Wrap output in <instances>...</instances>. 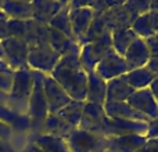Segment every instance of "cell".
<instances>
[{
    "label": "cell",
    "instance_id": "cell-28",
    "mask_svg": "<svg viewBox=\"0 0 158 152\" xmlns=\"http://www.w3.org/2000/svg\"><path fill=\"white\" fill-rule=\"evenodd\" d=\"M83 108H85V101H74L72 100L68 105H65L61 111L57 112V115L67 122L69 126L74 129H78L81 125L82 115H83Z\"/></svg>",
    "mask_w": 158,
    "mask_h": 152
},
{
    "label": "cell",
    "instance_id": "cell-5",
    "mask_svg": "<svg viewBox=\"0 0 158 152\" xmlns=\"http://www.w3.org/2000/svg\"><path fill=\"white\" fill-rule=\"evenodd\" d=\"M60 58L61 55L50 46L49 42H40L38 44L29 46L28 65L32 71L50 75Z\"/></svg>",
    "mask_w": 158,
    "mask_h": 152
},
{
    "label": "cell",
    "instance_id": "cell-45",
    "mask_svg": "<svg viewBox=\"0 0 158 152\" xmlns=\"http://www.w3.org/2000/svg\"><path fill=\"white\" fill-rule=\"evenodd\" d=\"M150 11H156V13H158V0H154V2L150 3Z\"/></svg>",
    "mask_w": 158,
    "mask_h": 152
},
{
    "label": "cell",
    "instance_id": "cell-16",
    "mask_svg": "<svg viewBox=\"0 0 158 152\" xmlns=\"http://www.w3.org/2000/svg\"><path fill=\"white\" fill-rule=\"evenodd\" d=\"M107 100V82L100 78L96 71L87 72V87L85 102L104 105Z\"/></svg>",
    "mask_w": 158,
    "mask_h": 152
},
{
    "label": "cell",
    "instance_id": "cell-40",
    "mask_svg": "<svg viewBox=\"0 0 158 152\" xmlns=\"http://www.w3.org/2000/svg\"><path fill=\"white\" fill-rule=\"evenodd\" d=\"M148 89H150V91L153 93L154 98H156V101L158 102V75H157V78L151 82V84H150V87H148Z\"/></svg>",
    "mask_w": 158,
    "mask_h": 152
},
{
    "label": "cell",
    "instance_id": "cell-31",
    "mask_svg": "<svg viewBox=\"0 0 158 152\" xmlns=\"http://www.w3.org/2000/svg\"><path fill=\"white\" fill-rule=\"evenodd\" d=\"M150 3L151 2H146V0H133V2H125L123 6L126 7V10L131 13L132 18H136L140 14L147 13L150 11Z\"/></svg>",
    "mask_w": 158,
    "mask_h": 152
},
{
    "label": "cell",
    "instance_id": "cell-30",
    "mask_svg": "<svg viewBox=\"0 0 158 152\" xmlns=\"http://www.w3.org/2000/svg\"><path fill=\"white\" fill-rule=\"evenodd\" d=\"M49 26L53 28V29H56V30H58V32L64 33L65 36L71 38L72 40H75L74 33H72L71 19H69V2L63 10H60L54 17H53V19L49 22Z\"/></svg>",
    "mask_w": 158,
    "mask_h": 152
},
{
    "label": "cell",
    "instance_id": "cell-44",
    "mask_svg": "<svg viewBox=\"0 0 158 152\" xmlns=\"http://www.w3.org/2000/svg\"><path fill=\"white\" fill-rule=\"evenodd\" d=\"M0 71H13V69L8 66V64L6 62V61L0 60Z\"/></svg>",
    "mask_w": 158,
    "mask_h": 152
},
{
    "label": "cell",
    "instance_id": "cell-14",
    "mask_svg": "<svg viewBox=\"0 0 158 152\" xmlns=\"http://www.w3.org/2000/svg\"><path fill=\"white\" fill-rule=\"evenodd\" d=\"M123 58H125L126 64L129 65L131 69L147 66L151 57H150V53H148L147 44H146L144 39L137 38L136 40L129 46V49L126 50V53L123 54Z\"/></svg>",
    "mask_w": 158,
    "mask_h": 152
},
{
    "label": "cell",
    "instance_id": "cell-8",
    "mask_svg": "<svg viewBox=\"0 0 158 152\" xmlns=\"http://www.w3.org/2000/svg\"><path fill=\"white\" fill-rule=\"evenodd\" d=\"M2 47L6 62L14 72L29 68V65H28L29 46L25 40L17 38H8L2 42Z\"/></svg>",
    "mask_w": 158,
    "mask_h": 152
},
{
    "label": "cell",
    "instance_id": "cell-10",
    "mask_svg": "<svg viewBox=\"0 0 158 152\" xmlns=\"http://www.w3.org/2000/svg\"><path fill=\"white\" fill-rule=\"evenodd\" d=\"M94 71L100 78H103L106 82H108L111 79L126 75L131 71V68L126 64L123 55L118 54L114 49H111L103 57V60L97 64Z\"/></svg>",
    "mask_w": 158,
    "mask_h": 152
},
{
    "label": "cell",
    "instance_id": "cell-36",
    "mask_svg": "<svg viewBox=\"0 0 158 152\" xmlns=\"http://www.w3.org/2000/svg\"><path fill=\"white\" fill-rule=\"evenodd\" d=\"M137 152H158V138L147 140V142Z\"/></svg>",
    "mask_w": 158,
    "mask_h": 152
},
{
    "label": "cell",
    "instance_id": "cell-2",
    "mask_svg": "<svg viewBox=\"0 0 158 152\" xmlns=\"http://www.w3.org/2000/svg\"><path fill=\"white\" fill-rule=\"evenodd\" d=\"M27 116L31 120V131L40 133L47 116H49V105L44 95L43 89V74L33 71V89L28 104Z\"/></svg>",
    "mask_w": 158,
    "mask_h": 152
},
{
    "label": "cell",
    "instance_id": "cell-26",
    "mask_svg": "<svg viewBox=\"0 0 158 152\" xmlns=\"http://www.w3.org/2000/svg\"><path fill=\"white\" fill-rule=\"evenodd\" d=\"M123 78L133 90H142L150 87L151 82L157 78V75L148 66H142V68L131 69Z\"/></svg>",
    "mask_w": 158,
    "mask_h": 152
},
{
    "label": "cell",
    "instance_id": "cell-1",
    "mask_svg": "<svg viewBox=\"0 0 158 152\" xmlns=\"http://www.w3.org/2000/svg\"><path fill=\"white\" fill-rule=\"evenodd\" d=\"M74 101L86 100L87 72L82 68L79 53L65 54L60 58L50 74Z\"/></svg>",
    "mask_w": 158,
    "mask_h": 152
},
{
    "label": "cell",
    "instance_id": "cell-39",
    "mask_svg": "<svg viewBox=\"0 0 158 152\" xmlns=\"http://www.w3.org/2000/svg\"><path fill=\"white\" fill-rule=\"evenodd\" d=\"M0 152H17L11 147L10 141H4V140L0 138Z\"/></svg>",
    "mask_w": 158,
    "mask_h": 152
},
{
    "label": "cell",
    "instance_id": "cell-13",
    "mask_svg": "<svg viewBox=\"0 0 158 152\" xmlns=\"http://www.w3.org/2000/svg\"><path fill=\"white\" fill-rule=\"evenodd\" d=\"M106 116H107V114H106V109H104V105L85 102L83 115H82L81 125H79L78 129L98 134Z\"/></svg>",
    "mask_w": 158,
    "mask_h": 152
},
{
    "label": "cell",
    "instance_id": "cell-9",
    "mask_svg": "<svg viewBox=\"0 0 158 152\" xmlns=\"http://www.w3.org/2000/svg\"><path fill=\"white\" fill-rule=\"evenodd\" d=\"M94 17V11L86 4V2H69V19H71L72 33L78 43L86 35Z\"/></svg>",
    "mask_w": 158,
    "mask_h": 152
},
{
    "label": "cell",
    "instance_id": "cell-41",
    "mask_svg": "<svg viewBox=\"0 0 158 152\" xmlns=\"http://www.w3.org/2000/svg\"><path fill=\"white\" fill-rule=\"evenodd\" d=\"M147 66H148V68H150L156 75H158V58H151Z\"/></svg>",
    "mask_w": 158,
    "mask_h": 152
},
{
    "label": "cell",
    "instance_id": "cell-47",
    "mask_svg": "<svg viewBox=\"0 0 158 152\" xmlns=\"http://www.w3.org/2000/svg\"><path fill=\"white\" fill-rule=\"evenodd\" d=\"M0 19H7V17H6V14L3 13V10L0 8Z\"/></svg>",
    "mask_w": 158,
    "mask_h": 152
},
{
    "label": "cell",
    "instance_id": "cell-19",
    "mask_svg": "<svg viewBox=\"0 0 158 152\" xmlns=\"http://www.w3.org/2000/svg\"><path fill=\"white\" fill-rule=\"evenodd\" d=\"M108 140L110 152H137L147 142V137L142 134H129V136L115 137Z\"/></svg>",
    "mask_w": 158,
    "mask_h": 152
},
{
    "label": "cell",
    "instance_id": "cell-48",
    "mask_svg": "<svg viewBox=\"0 0 158 152\" xmlns=\"http://www.w3.org/2000/svg\"><path fill=\"white\" fill-rule=\"evenodd\" d=\"M106 152H110V151H106Z\"/></svg>",
    "mask_w": 158,
    "mask_h": 152
},
{
    "label": "cell",
    "instance_id": "cell-42",
    "mask_svg": "<svg viewBox=\"0 0 158 152\" xmlns=\"http://www.w3.org/2000/svg\"><path fill=\"white\" fill-rule=\"evenodd\" d=\"M24 152H43L40 150V148L38 147V145H35L33 142H29V144L25 147V150H24Z\"/></svg>",
    "mask_w": 158,
    "mask_h": 152
},
{
    "label": "cell",
    "instance_id": "cell-22",
    "mask_svg": "<svg viewBox=\"0 0 158 152\" xmlns=\"http://www.w3.org/2000/svg\"><path fill=\"white\" fill-rule=\"evenodd\" d=\"M47 40H49L50 46L63 57L65 54H71V53H79L81 51V44L78 42L72 40L71 38L65 36L64 33L58 32V30L53 29L49 26L47 30Z\"/></svg>",
    "mask_w": 158,
    "mask_h": 152
},
{
    "label": "cell",
    "instance_id": "cell-37",
    "mask_svg": "<svg viewBox=\"0 0 158 152\" xmlns=\"http://www.w3.org/2000/svg\"><path fill=\"white\" fill-rule=\"evenodd\" d=\"M11 136H13V129L0 122V138L4 140V141H10Z\"/></svg>",
    "mask_w": 158,
    "mask_h": 152
},
{
    "label": "cell",
    "instance_id": "cell-17",
    "mask_svg": "<svg viewBox=\"0 0 158 152\" xmlns=\"http://www.w3.org/2000/svg\"><path fill=\"white\" fill-rule=\"evenodd\" d=\"M0 8L8 19L28 21L33 19V3L22 2V0H7L0 2Z\"/></svg>",
    "mask_w": 158,
    "mask_h": 152
},
{
    "label": "cell",
    "instance_id": "cell-23",
    "mask_svg": "<svg viewBox=\"0 0 158 152\" xmlns=\"http://www.w3.org/2000/svg\"><path fill=\"white\" fill-rule=\"evenodd\" d=\"M123 76H119V78L111 79V80L107 82L106 102H125L133 94L135 90L129 86Z\"/></svg>",
    "mask_w": 158,
    "mask_h": 152
},
{
    "label": "cell",
    "instance_id": "cell-21",
    "mask_svg": "<svg viewBox=\"0 0 158 152\" xmlns=\"http://www.w3.org/2000/svg\"><path fill=\"white\" fill-rule=\"evenodd\" d=\"M106 18H107L108 28L111 30L131 28L132 22H133L131 13L126 10L123 3H114L106 13Z\"/></svg>",
    "mask_w": 158,
    "mask_h": 152
},
{
    "label": "cell",
    "instance_id": "cell-12",
    "mask_svg": "<svg viewBox=\"0 0 158 152\" xmlns=\"http://www.w3.org/2000/svg\"><path fill=\"white\" fill-rule=\"evenodd\" d=\"M126 102L148 119H154L158 116V102L148 87L142 90H135Z\"/></svg>",
    "mask_w": 158,
    "mask_h": 152
},
{
    "label": "cell",
    "instance_id": "cell-7",
    "mask_svg": "<svg viewBox=\"0 0 158 152\" xmlns=\"http://www.w3.org/2000/svg\"><path fill=\"white\" fill-rule=\"evenodd\" d=\"M146 133H147V122H133V120L114 119L106 116L98 134L106 138H115V137L129 136V134L146 136Z\"/></svg>",
    "mask_w": 158,
    "mask_h": 152
},
{
    "label": "cell",
    "instance_id": "cell-24",
    "mask_svg": "<svg viewBox=\"0 0 158 152\" xmlns=\"http://www.w3.org/2000/svg\"><path fill=\"white\" fill-rule=\"evenodd\" d=\"M0 122L10 126L13 131H28L31 130V120L27 115L17 114L8 105L0 104Z\"/></svg>",
    "mask_w": 158,
    "mask_h": 152
},
{
    "label": "cell",
    "instance_id": "cell-34",
    "mask_svg": "<svg viewBox=\"0 0 158 152\" xmlns=\"http://www.w3.org/2000/svg\"><path fill=\"white\" fill-rule=\"evenodd\" d=\"M147 140L158 138V116L154 119H150L147 122V133H146Z\"/></svg>",
    "mask_w": 158,
    "mask_h": 152
},
{
    "label": "cell",
    "instance_id": "cell-35",
    "mask_svg": "<svg viewBox=\"0 0 158 152\" xmlns=\"http://www.w3.org/2000/svg\"><path fill=\"white\" fill-rule=\"evenodd\" d=\"M146 44H147L150 57L151 58H158V35L146 39Z\"/></svg>",
    "mask_w": 158,
    "mask_h": 152
},
{
    "label": "cell",
    "instance_id": "cell-6",
    "mask_svg": "<svg viewBox=\"0 0 158 152\" xmlns=\"http://www.w3.org/2000/svg\"><path fill=\"white\" fill-rule=\"evenodd\" d=\"M65 140L71 152H106L108 150L106 137L82 129H75Z\"/></svg>",
    "mask_w": 158,
    "mask_h": 152
},
{
    "label": "cell",
    "instance_id": "cell-11",
    "mask_svg": "<svg viewBox=\"0 0 158 152\" xmlns=\"http://www.w3.org/2000/svg\"><path fill=\"white\" fill-rule=\"evenodd\" d=\"M43 89L47 100V105H49V115L57 114L58 111H61L64 106L68 105L72 101L65 90L50 75L43 74Z\"/></svg>",
    "mask_w": 158,
    "mask_h": 152
},
{
    "label": "cell",
    "instance_id": "cell-46",
    "mask_svg": "<svg viewBox=\"0 0 158 152\" xmlns=\"http://www.w3.org/2000/svg\"><path fill=\"white\" fill-rule=\"evenodd\" d=\"M0 60L6 61L4 60V53H3V47H2V42H0Z\"/></svg>",
    "mask_w": 158,
    "mask_h": 152
},
{
    "label": "cell",
    "instance_id": "cell-4",
    "mask_svg": "<svg viewBox=\"0 0 158 152\" xmlns=\"http://www.w3.org/2000/svg\"><path fill=\"white\" fill-rule=\"evenodd\" d=\"M111 49H112V30L107 29L98 39L81 46L79 60H81L82 68L86 72L94 71L97 64L103 60V57Z\"/></svg>",
    "mask_w": 158,
    "mask_h": 152
},
{
    "label": "cell",
    "instance_id": "cell-18",
    "mask_svg": "<svg viewBox=\"0 0 158 152\" xmlns=\"http://www.w3.org/2000/svg\"><path fill=\"white\" fill-rule=\"evenodd\" d=\"M107 116L114 119H123V120H133V122H148V118H146L143 114L137 112L135 108H132L128 102H106L104 104Z\"/></svg>",
    "mask_w": 158,
    "mask_h": 152
},
{
    "label": "cell",
    "instance_id": "cell-43",
    "mask_svg": "<svg viewBox=\"0 0 158 152\" xmlns=\"http://www.w3.org/2000/svg\"><path fill=\"white\" fill-rule=\"evenodd\" d=\"M0 104H4V105H7V104H8V94L0 91Z\"/></svg>",
    "mask_w": 158,
    "mask_h": 152
},
{
    "label": "cell",
    "instance_id": "cell-3",
    "mask_svg": "<svg viewBox=\"0 0 158 152\" xmlns=\"http://www.w3.org/2000/svg\"><path fill=\"white\" fill-rule=\"evenodd\" d=\"M33 89V71L31 68L14 72V82L8 93V104L17 114L27 115L28 104Z\"/></svg>",
    "mask_w": 158,
    "mask_h": 152
},
{
    "label": "cell",
    "instance_id": "cell-32",
    "mask_svg": "<svg viewBox=\"0 0 158 152\" xmlns=\"http://www.w3.org/2000/svg\"><path fill=\"white\" fill-rule=\"evenodd\" d=\"M10 38H17L24 40L27 33V21H18V19H7Z\"/></svg>",
    "mask_w": 158,
    "mask_h": 152
},
{
    "label": "cell",
    "instance_id": "cell-33",
    "mask_svg": "<svg viewBox=\"0 0 158 152\" xmlns=\"http://www.w3.org/2000/svg\"><path fill=\"white\" fill-rule=\"evenodd\" d=\"M14 82V71H0V91L8 94Z\"/></svg>",
    "mask_w": 158,
    "mask_h": 152
},
{
    "label": "cell",
    "instance_id": "cell-38",
    "mask_svg": "<svg viewBox=\"0 0 158 152\" xmlns=\"http://www.w3.org/2000/svg\"><path fill=\"white\" fill-rule=\"evenodd\" d=\"M7 19H0V42H3V40L10 38V30H8Z\"/></svg>",
    "mask_w": 158,
    "mask_h": 152
},
{
    "label": "cell",
    "instance_id": "cell-15",
    "mask_svg": "<svg viewBox=\"0 0 158 152\" xmlns=\"http://www.w3.org/2000/svg\"><path fill=\"white\" fill-rule=\"evenodd\" d=\"M132 30L137 35V38L148 39L151 36L158 35V13L147 11L140 14L132 22Z\"/></svg>",
    "mask_w": 158,
    "mask_h": 152
},
{
    "label": "cell",
    "instance_id": "cell-29",
    "mask_svg": "<svg viewBox=\"0 0 158 152\" xmlns=\"http://www.w3.org/2000/svg\"><path fill=\"white\" fill-rule=\"evenodd\" d=\"M137 39V35L132 30V28H125V29H115L112 30V49L118 54L123 55L126 50L129 49L132 43Z\"/></svg>",
    "mask_w": 158,
    "mask_h": 152
},
{
    "label": "cell",
    "instance_id": "cell-27",
    "mask_svg": "<svg viewBox=\"0 0 158 152\" xmlns=\"http://www.w3.org/2000/svg\"><path fill=\"white\" fill-rule=\"evenodd\" d=\"M75 129L69 126L67 122H64L57 114H50L42 127V134H49V136L60 137V138H67Z\"/></svg>",
    "mask_w": 158,
    "mask_h": 152
},
{
    "label": "cell",
    "instance_id": "cell-25",
    "mask_svg": "<svg viewBox=\"0 0 158 152\" xmlns=\"http://www.w3.org/2000/svg\"><path fill=\"white\" fill-rule=\"evenodd\" d=\"M31 142L38 145L43 152H71L65 138L49 136V134L33 133Z\"/></svg>",
    "mask_w": 158,
    "mask_h": 152
},
{
    "label": "cell",
    "instance_id": "cell-20",
    "mask_svg": "<svg viewBox=\"0 0 158 152\" xmlns=\"http://www.w3.org/2000/svg\"><path fill=\"white\" fill-rule=\"evenodd\" d=\"M33 3V19L43 25H49L53 17L63 10L68 2H57V0H38Z\"/></svg>",
    "mask_w": 158,
    "mask_h": 152
}]
</instances>
